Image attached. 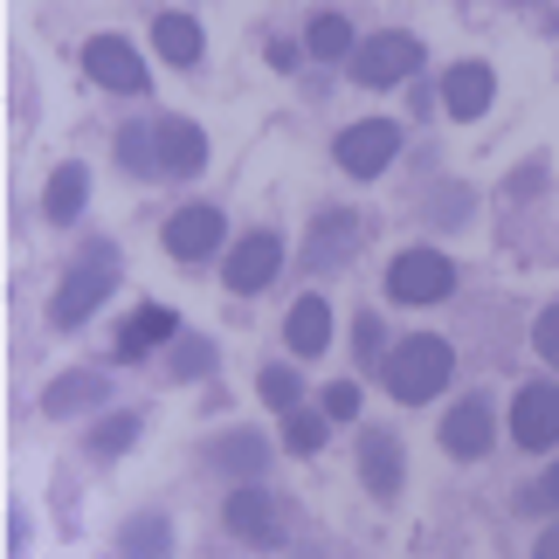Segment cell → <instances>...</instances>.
I'll use <instances>...</instances> for the list:
<instances>
[{
    "instance_id": "cell-1",
    "label": "cell",
    "mask_w": 559,
    "mask_h": 559,
    "mask_svg": "<svg viewBox=\"0 0 559 559\" xmlns=\"http://www.w3.org/2000/svg\"><path fill=\"white\" fill-rule=\"evenodd\" d=\"M449 373H456V353H449V338H436V332H421V338H401L394 353L380 359V380H386V394L394 401H436L442 386H449Z\"/></svg>"
},
{
    "instance_id": "cell-2",
    "label": "cell",
    "mask_w": 559,
    "mask_h": 559,
    "mask_svg": "<svg viewBox=\"0 0 559 559\" xmlns=\"http://www.w3.org/2000/svg\"><path fill=\"white\" fill-rule=\"evenodd\" d=\"M449 290H456V263L442 249H401L386 263V297L394 305H442Z\"/></svg>"
},
{
    "instance_id": "cell-3",
    "label": "cell",
    "mask_w": 559,
    "mask_h": 559,
    "mask_svg": "<svg viewBox=\"0 0 559 559\" xmlns=\"http://www.w3.org/2000/svg\"><path fill=\"white\" fill-rule=\"evenodd\" d=\"M111 284H118V249H104V242H97L91 255H83V270H70V284L56 290L49 318H56L62 332H70V325H83V318H91V311L104 305V297H111Z\"/></svg>"
},
{
    "instance_id": "cell-4",
    "label": "cell",
    "mask_w": 559,
    "mask_h": 559,
    "mask_svg": "<svg viewBox=\"0 0 559 559\" xmlns=\"http://www.w3.org/2000/svg\"><path fill=\"white\" fill-rule=\"evenodd\" d=\"M415 62H421V41L401 35V28H386V35H367L353 49V76L367 83V91H386V83L415 76Z\"/></svg>"
},
{
    "instance_id": "cell-5",
    "label": "cell",
    "mask_w": 559,
    "mask_h": 559,
    "mask_svg": "<svg viewBox=\"0 0 559 559\" xmlns=\"http://www.w3.org/2000/svg\"><path fill=\"white\" fill-rule=\"evenodd\" d=\"M394 153H401V124L394 118H367V124H353V132H338V166H346L353 180L386 174Z\"/></svg>"
},
{
    "instance_id": "cell-6",
    "label": "cell",
    "mask_w": 559,
    "mask_h": 559,
    "mask_svg": "<svg viewBox=\"0 0 559 559\" xmlns=\"http://www.w3.org/2000/svg\"><path fill=\"white\" fill-rule=\"evenodd\" d=\"M83 70H91V83H104V91H124V97L145 91V62H139L132 41H118V35H91V41H83Z\"/></svg>"
},
{
    "instance_id": "cell-7",
    "label": "cell",
    "mask_w": 559,
    "mask_h": 559,
    "mask_svg": "<svg viewBox=\"0 0 559 559\" xmlns=\"http://www.w3.org/2000/svg\"><path fill=\"white\" fill-rule=\"evenodd\" d=\"M511 436H519V449H552L559 442V386L552 380L519 386V401H511Z\"/></svg>"
},
{
    "instance_id": "cell-8",
    "label": "cell",
    "mask_w": 559,
    "mask_h": 559,
    "mask_svg": "<svg viewBox=\"0 0 559 559\" xmlns=\"http://www.w3.org/2000/svg\"><path fill=\"white\" fill-rule=\"evenodd\" d=\"M276 270H284V242L276 235H242V249L228 255V290L235 297H255V290H270L276 284Z\"/></svg>"
},
{
    "instance_id": "cell-9",
    "label": "cell",
    "mask_w": 559,
    "mask_h": 559,
    "mask_svg": "<svg viewBox=\"0 0 559 559\" xmlns=\"http://www.w3.org/2000/svg\"><path fill=\"white\" fill-rule=\"evenodd\" d=\"M228 532L249 546H284V504L270 490H235L228 498Z\"/></svg>"
},
{
    "instance_id": "cell-10",
    "label": "cell",
    "mask_w": 559,
    "mask_h": 559,
    "mask_svg": "<svg viewBox=\"0 0 559 559\" xmlns=\"http://www.w3.org/2000/svg\"><path fill=\"white\" fill-rule=\"evenodd\" d=\"M214 249H222V207H180L166 222V255L174 263H201Z\"/></svg>"
},
{
    "instance_id": "cell-11",
    "label": "cell",
    "mask_w": 559,
    "mask_h": 559,
    "mask_svg": "<svg viewBox=\"0 0 559 559\" xmlns=\"http://www.w3.org/2000/svg\"><path fill=\"white\" fill-rule=\"evenodd\" d=\"M490 97H498V76H490V62H456V70L442 76V104L449 118H484Z\"/></svg>"
},
{
    "instance_id": "cell-12",
    "label": "cell",
    "mask_w": 559,
    "mask_h": 559,
    "mask_svg": "<svg viewBox=\"0 0 559 559\" xmlns=\"http://www.w3.org/2000/svg\"><path fill=\"white\" fill-rule=\"evenodd\" d=\"M284 338H290L297 359H318L332 346V305H325V297H297L290 318H284Z\"/></svg>"
},
{
    "instance_id": "cell-13",
    "label": "cell",
    "mask_w": 559,
    "mask_h": 559,
    "mask_svg": "<svg viewBox=\"0 0 559 559\" xmlns=\"http://www.w3.org/2000/svg\"><path fill=\"white\" fill-rule=\"evenodd\" d=\"M207 166V139L187 118H159V174H201Z\"/></svg>"
},
{
    "instance_id": "cell-14",
    "label": "cell",
    "mask_w": 559,
    "mask_h": 559,
    "mask_svg": "<svg viewBox=\"0 0 559 559\" xmlns=\"http://www.w3.org/2000/svg\"><path fill=\"white\" fill-rule=\"evenodd\" d=\"M442 449H449V456H484V449H490V407H484V401L449 407V421H442Z\"/></svg>"
},
{
    "instance_id": "cell-15",
    "label": "cell",
    "mask_w": 559,
    "mask_h": 559,
    "mask_svg": "<svg viewBox=\"0 0 559 559\" xmlns=\"http://www.w3.org/2000/svg\"><path fill=\"white\" fill-rule=\"evenodd\" d=\"M359 469H367V490L373 498H394L401 490V449H394V436H367V449H359Z\"/></svg>"
},
{
    "instance_id": "cell-16",
    "label": "cell",
    "mask_w": 559,
    "mask_h": 559,
    "mask_svg": "<svg viewBox=\"0 0 559 559\" xmlns=\"http://www.w3.org/2000/svg\"><path fill=\"white\" fill-rule=\"evenodd\" d=\"M83 201H91V174H83V166H56V174H49V193H41L49 222H76Z\"/></svg>"
},
{
    "instance_id": "cell-17",
    "label": "cell",
    "mask_w": 559,
    "mask_h": 559,
    "mask_svg": "<svg viewBox=\"0 0 559 559\" xmlns=\"http://www.w3.org/2000/svg\"><path fill=\"white\" fill-rule=\"evenodd\" d=\"M159 338H174V311H166V305H145L132 325L118 332V353H124V359H139V353H153Z\"/></svg>"
},
{
    "instance_id": "cell-18",
    "label": "cell",
    "mask_w": 559,
    "mask_h": 559,
    "mask_svg": "<svg viewBox=\"0 0 559 559\" xmlns=\"http://www.w3.org/2000/svg\"><path fill=\"white\" fill-rule=\"evenodd\" d=\"M153 41H159V56H166V62H180V70H187V62H201V28H193L187 14H159Z\"/></svg>"
},
{
    "instance_id": "cell-19",
    "label": "cell",
    "mask_w": 559,
    "mask_h": 559,
    "mask_svg": "<svg viewBox=\"0 0 559 559\" xmlns=\"http://www.w3.org/2000/svg\"><path fill=\"white\" fill-rule=\"evenodd\" d=\"M353 235H359V222H353V214H325V222H318V235H311V263H318V270L346 263Z\"/></svg>"
},
{
    "instance_id": "cell-20",
    "label": "cell",
    "mask_w": 559,
    "mask_h": 559,
    "mask_svg": "<svg viewBox=\"0 0 559 559\" xmlns=\"http://www.w3.org/2000/svg\"><path fill=\"white\" fill-rule=\"evenodd\" d=\"M305 41H311V56H325V62H338V56H353V28H346V14H318Z\"/></svg>"
},
{
    "instance_id": "cell-21",
    "label": "cell",
    "mask_w": 559,
    "mask_h": 559,
    "mask_svg": "<svg viewBox=\"0 0 559 559\" xmlns=\"http://www.w3.org/2000/svg\"><path fill=\"white\" fill-rule=\"evenodd\" d=\"M91 401H104V380L97 373H70V380L49 386V415H70V407H91Z\"/></svg>"
},
{
    "instance_id": "cell-22",
    "label": "cell",
    "mask_w": 559,
    "mask_h": 559,
    "mask_svg": "<svg viewBox=\"0 0 559 559\" xmlns=\"http://www.w3.org/2000/svg\"><path fill=\"white\" fill-rule=\"evenodd\" d=\"M118 159L132 166V174L153 180V174H159V124H153V132H139V124H132V132L118 139Z\"/></svg>"
},
{
    "instance_id": "cell-23",
    "label": "cell",
    "mask_w": 559,
    "mask_h": 559,
    "mask_svg": "<svg viewBox=\"0 0 559 559\" xmlns=\"http://www.w3.org/2000/svg\"><path fill=\"white\" fill-rule=\"evenodd\" d=\"M325 421L332 415H305V407H290V415H284V442L297 449V456H311V449L325 442Z\"/></svg>"
},
{
    "instance_id": "cell-24",
    "label": "cell",
    "mask_w": 559,
    "mask_h": 559,
    "mask_svg": "<svg viewBox=\"0 0 559 559\" xmlns=\"http://www.w3.org/2000/svg\"><path fill=\"white\" fill-rule=\"evenodd\" d=\"M214 456H222L228 469H249V477H255V469H263V456H270V449H263V436H249V428H242V436H228L222 449H214Z\"/></svg>"
},
{
    "instance_id": "cell-25",
    "label": "cell",
    "mask_w": 559,
    "mask_h": 559,
    "mask_svg": "<svg viewBox=\"0 0 559 559\" xmlns=\"http://www.w3.org/2000/svg\"><path fill=\"white\" fill-rule=\"evenodd\" d=\"M255 386H263V401L276 407V415H290V407H297V394H305L290 367H263V380H255Z\"/></svg>"
},
{
    "instance_id": "cell-26",
    "label": "cell",
    "mask_w": 559,
    "mask_h": 559,
    "mask_svg": "<svg viewBox=\"0 0 559 559\" xmlns=\"http://www.w3.org/2000/svg\"><path fill=\"white\" fill-rule=\"evenodd\" d=\"M132 436H139V415H111V421H104L97 436H91V449H97V456H118V449L132 442Z\"/></svg>"
},
{
    "instance_id": "cell-27",
    "label": "cell",
    "mask_w": 559,
    "mask_h": 559,
    "mask_svg": "<svg viewBox=\"0 0 559 559\" xmlns=\"http://www.w3.org/2000/svg\"><path fill=\"white\" fill-rule=\"evenodd\" d=\"M532 346H539L546 367H559V305H552V311H539V325H532Z\"/></svg>"
},
{
    "instance_id": "cell-28",
    "label": "cell",
    "mask_w": 559,
    "mask_h": 559,
    "mask_svg": "<svg viewBox=\"0 0 559 559\" xmlns=\"http://www.w3.org/2000/svg\"><path fill=\"white\" fill-rule=\"evenodd\" d=\"M325 415H332V421H353V415H359V386H353V380H332V386H325Z\"/></svg>"
},
{
    "instance_id": "cell-29",
    "label": "cell",
    "mask_w": 559,
    "mask_h": 559,
    "mask_svg": "<svg viewBox=\"0 0 559 559\" xmlns=\"http://www.w3.org/2000/svg\"><path fill=\"white\" fill-rule=\"evenodd\" d=\"M124 552H166V525L159 519H139L132 532H124Z\"/></svg>"
},
{
    "instance_id": "cell-30",
    "label": "cell",
    "mask_w": 559,
    "mask_h": 559,
    "mask_svg": "<svg viewBox=\"0 0 559 559\" xmlns=\"http://www.w3.org/2000/svg\"><path fill=\"white\" fill-rule=\"evenodd\" d=\"M532 504H559V463L546 469V477H539V484H532Z\"/></svg>"
},
{
    "instance_id": "cell-31",
    "label": "cell",
    "mask_w": 559,
    "mask_h": 559,
    "mask_svg": "<svg viewBox=\"0 0 559 559\" xmlns=\"http://www.w3.org/2000/svg\"><path fill=\"white\" fill-rule=\"evenodd\" d=\"M180 373H207V346H180Z\"/></svg>"
},
{
    "instance_id": "cell-32",
    "label": "cell",
    "mask_w": 559,
    "mask_h": 559,
    "mask_svg": "<svg viewBox=\"0 0 559 559\" xmlns=\"http://www.w3.org/2000/svg\"><path fill=\"white\" fill-rule=\"evenodd\" d=\"M539 559H559V525H552V532H539Z\"/></svg>"
}]
</instances>
